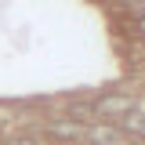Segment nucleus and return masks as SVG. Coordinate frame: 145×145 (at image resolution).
Instances as JSON below:
<instances>
[{
	"instance_id": "obj_6",
	"label": "nucleus",
	"mask_w": 145,
	"mask_h": 145,
	"mask_svg": "<svg viewBox=\"0 0 145 145\" xmlns=\"http://www.w3.org/2000/svg\"><path fill=\"white\" fill-rule=\"evenodd\" d=\"M7 145H40V142H36L33 134H18V138H11Z\"/></svg>"
},
{
	"instance_id": "obj_7",
	"label": "nucleus",
	"mask_w": 145,
	"mask_h": 145,
	"mask_svg": "<svg viewBox=\"0 0 145 145\" xmlns=\"http://www.w3.org/2000/svg\"><path fill=\"white\" fill-rule=\"evenodd\" d=\"M134 29H138V36H145V15L138 18V22H134Z\"/></svg>"
},
{
	"instance_id": "obj_2",
	"label": "nucleus",
	"mask_w": 145,
	"mask_h": 145,
	"mask_svg": "<svg viewBox=\"0 0 145 145\" xmlns=\"http://www.w3.org/2000/svg\"><path fill=\"white\" fill-rule=\"evenodd\" d=\"M44 131H47L51 138H58V142H76V138H84V123H72V120H51Z\"/></svg>"
},
{
	"instance_id": "obj_1",
	"label": "nucleus",
	"mask_w": 145,
	"mask_h": 145,
	"mask_svg": "<svg viewBox=\"0 0 145 145\" xmlns=\"http://www.w3.org/2000/svg\"><path fill=\"white\" fill-rule=\"evenodd\" d=\"M134 112V98L131 94H102L98 102H94V116H102V120H123Z\"/></svg>"
},
{
	"instance_id": "obj_3",
	"label": "nucleus",
	"mask_w": 145,
	"mask_h": 145,
	"mask_svg": "<svg viewBox=\"0 0 145 145\" xmlns=\"http://www.w3.org/2000/svg\"><path fill=\"white\" fill-rule=\"evenodd\" d=\"M84 138H87L91 145H120L123 131H120V127H109V123H102V127H87V131H84Z\"/></svg>"
},
{
	"instance_id": "obj_5",
	"label": "nucleus",
	"mask_w": 145,
	"mask_h": 145,
	"mask_svg": "<svg viewBox=\"0 0 145 145\" xmlns=\"http://www.w3.org/2000/svg\"><path fill=\"white\" fill-rule=\"evenodd\" d=\"M120 131H127V134H134V138H145V116H123L120 120Z\"/></svg>"
},
{
	"instance_id": "obj_4",
	"label": "nucleus",
	"mask_w": 145,
	"mask_h": 145,
	"mask_svg": "<svg viewBox=\"0 0 145 145\" xmlns=\"http://www.w3.org/2000/svg\"><path fill=\"white\" fill-rule=\"evenodd\" d=\"M69 120H72V123L94 120V102H72V105H69Z\"/></svg>"
}]
</instances>
